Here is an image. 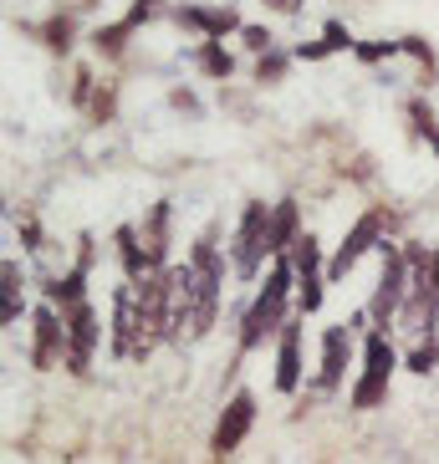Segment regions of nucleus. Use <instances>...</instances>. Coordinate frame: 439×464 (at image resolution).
<instances>
[{
	"label": "nucleus",
	"mask_w": 439,
	"mask_h": 464,
	"mask_svg": "<svg viewBox=\"0 0 439 464\" xmlns=\"http://www.w3.org/2000/svg\"><path fill=\"white\" fill-rule=\"evenodd\" d=\"M200 72H205V77H230L235 62H230V52H225L220 42H205L200 46Z\"/></svg>",
	"instance_id": "22"
},
{
	"label": "nucleus",
	"mask_w": 439,
	"mask_h": 464,
	"mask_svg": "<svg viewBox=\"0 0 439 464\" xmlns=\"http://www.w3.org/2000/svg\"><path fill=\"white\" fill-rule=\"evenodd\" d=\"M302 240V215H297V199H281L271 209V230H266V250L271 256H287L291 246Z\"/></svg>",
	"instance_id": "16"
},
{
	"label": "nucleus",
	"mask_w": 439,
	"mask_h": 464,
	"mask_svg": "<svg viewBox=\"0 0 439 464\" xmlns=\"http://www.w3.org/2000/svg\"><path fill=\"white\" fill-rule=\"evenodd\" d=\"M87 266H93V240H83V256H77V266H72L67 276H56L52 286H46V301H52L56 312L67 316L72 306H83V286H87Z\"/></svg>",
	"instance_id": "11"
},
{
	"label": "nucleus",
	"mask_w": 439,
	"mask_h": 464,
	"mask_svg": "<svg viewBox=\"0 0 439 464\" xmlns=\"http://www.w3.org/2000/svg\"><path fill=\"white\" fill-rule=\"evenodd\" d=\"M347 46H353V36H347V26H337V21H332L327 31H322V42H312V46H302V62H322V56H332V52H347Z\"/></svg>",
	"instance_id": "20"
},
{
	"label": "nucleus",
	"mask_w": 439,
	"mask_h": 464,
	"mask_svg": "<svg viewBox=\"0 0 439 464\" xmlns=\"http://www.w3.org/2000/svg\"><path fill=\"white\" fill-rule=\"evenodd\" d=\"M169 312H174L169 271H153L143 281H133V357H149L153 342L169 337Z\"/></svg>",
	"instance_id": "2"
},
{
	"label": "nucleus",
	"mask_w": 439,
	"mask_h": 464,
	"mask_svg": "<svg viewBox=\"0 0 439 464\" xmlns=\"http://www.w3.org/2000/svg\"><path fill=\"white\" fill-rule=\"evenodd\" d=\"M414 296H429L439 306V250H434V260H429L424 271H414Z\"/></svg>",
	"instance_id": "25"
},
{
	"label": "nucleus",
	"mask_w": 439,
	"mask_h": 464,
	"mask_svg": "<svg viewBox=\"0 0 439 464\" xmlns=\"http://www.w3.org/2000/svg\"><path fill=\"white\" fill-rule=\"evenodd\" d=\"M409 118H414V133H419V138L429 143V149L439 153V123H434V112H429L424 97H409Z\"/></svg>",
	"instance_id": "21"
},
{
	"label": "nucleus",
	"mask_w": 439,
	"mask_h": 464,
	"mask_svg": "<svg viewBox=\"0 0 439 464\" xmlns=\"http://www.w3.org/2000/svg\"><path fill=\"white\" fill-rule=\"evenodd\" d=\"M112 353L133 357V286H118L112 296Z\"/></svg>",
	"instance_id": "17"
},
{
	"label": "nucleus",
	"mask_w": 439,
	"mask_h": 464,
	"mask_svg": "<svg viewBox=\"0 0 439 464\" xmlns=\"http://www.w3.org/2000/svg\"><path fill=\"white\" fill-rule=\"evenodd\" d=\"M31 368L36 372H52L56 362H67V316L56 312L52 301L46 306H36V316H31Z\"/></svg>",
	"instance_id": "6"
},
{
	"label": "nucleus",
	"mask_w": 439,
	"mask_h": 464,
	"mask_svg": "<svg viewBox=\"0 0 439 464\" xmlns=\"http://www.w3.org/2000/svg\"><path fill=\"white\" fill-rule=\"evenodd\" d=\"M128 31H133V21H128V15H123V21H118V26H102V31H97V36H93V42H97V52L118 56V52H123V42H128Z\"/></svg>",
	"instance_id": "24"
},
{
	"label": "nucleus",
	"mask_w": 439,
	"mask_h": 464,
	"mask_svg": "<svg viewBox=\"0 0 439 464\" xmlns=\"http://www.w3.org/2000/svg\"><path fill=\"white\" fill-rule=\"evenodd\" d=\"M281 67H287V62H281V56H271V62H261V72H256V77H261V82L271 77V82H276V77H281Z\"/></svg>",
	"instance_id": "29"
},
{
	"label": "nucleus",
	"mask_w": 439,
	"mask_h": 464,
	"mask_svg": "<svg viewBox=\"0 0 439 464\" xmlns=\"http://www.w3.org/2000/svg\"><path fill=\"white\" fill-rule=\"evenodd\" d=\"M347 353H353V337H347V322L343 327H327L322 332V372H317V388L332 393L347 372Z\"/></svg>",
	"instance_id": "12"
},
{
	"label": "nucleus",
	"mask_w": 439,
	"mask_h": 464,
	"mask_svg": "<svg viewBox=\"0 0 439 464\" xmlns=\"http://www.w3.org/2000/svg\"><path fill=\"white\" fill-rule=\"evenodd\" d=\"M434 368H439V337L429 332V337H419V347L409 353V372L424 378V372H434Z\"/></svg>",
	"instance_id": "23"
},
{
	"label": "nucleus",
	"mask_w": 439,
	"mask_h": 464,
	"mask_svg": "<svg viewBox=\"0 0 439 464\" xmlns=\"http://www.w3.org/2000/svg\"><path fill=\"white\" fill-rule=\"evenodd\" d=\"M384 225H388V215L384 209H368V215L357 219L353 230L343 235V246H337V256L327 260V281H343L347 271H353L357 260L368 256L373 246H384Z\"/></svg>",
	"instance_id": "7"
},
{
	"label": "nucleus",
	"mask_w": 439,
	"mask_h": 464,
	"mask_svg": "<svg viewBox=\"0 0 439 464\" xmlns=\"http://www.w3.org/2000/svg\"><path fill=\"white\" fill-rule=\"evenodd\" d=\"M271 209L276 205H261V199H250L246 215H240V230H235V276H256L261 271V260L271 256L266 250V230H271Z\"/></svg>",
	"instance_id": "5"
},
{
	"label": "nucleus",
	"mask_w": 439,
	"mask_h": 464,
	"mask_svg": "<svg viewBox=\"0 0 439 464\" xmlns=\"http://www.w3.org/2000/svg\"><path fill=\"white\" fill-rule=\"evenodd\" d=\"M291 271H297V306L312 316L322 306V246H317L312 235H302L291 246Z\"/></svg>",
	"instance_id": "8"
},
{
	"label": "nucleus",
	"mask_w": 439,
	"mask_h": 464,
	"mask_svg": "<svg viewBox=\"0 0 439 464\" xmlns=\"http://www.w3.org/2000/svg\"><path fill=\"white\" fill-rule=\"evenodd\" d=\"M388 378H394V347H388V332H368L363 342V378L353 388V409H378L388 398Z\"/></svg>",
	"instance_id": "4"
},
{
	"label": "nucleus",
	"mask_w": 439,
	"mask_h": 464,
	"mask_svg": "<svg viewBox=\"0 0 439 464\" xmlns=\"http://www.w3.org/2000/svg\"><path fill=\"white\" fill-rule=\"evenodd\" d=\"M0 296H5L0 322H5V327H15V316H21V271H15V260H5V271H0Z\"/></svg>",
	"instance_id": "19"
},
{
	"label": "nucleus",
	"mask_w": 439,
	"mask_h": 464,
	"mask_svg": "<svg viewBox=\"0 0 439 464\" xmlns=\"http://www.w3.org/2000/svg\"><path fill=\"white\" fill-rule=\"evenodd\" d=\"M246 46H250V52H266V46H271V31H261V26H246Z\"/></svg>",
	"instance_id": "28"
},
{
	"label": "nucleus",
	"mask_w": 439,
	"mask_h": 464,
	"mask_svg": "<svg viewBox=\"0 0 439 464\" xmlns=\"http://www.w3.org/2000/svg\"><path fill=\"white\" fill-rule=\"evenodd\" d=\"M179 21L194 31H205V42H215V36H225V31L240 26V15L230 11V5H179Z\"/></svg>",
	"instance_id": "15"
},
{
	"label": "nucleus",
	"mask_w": 439,
	"mask_h": 464,
	"mask_svg": "<svg viewBox=\"0 0 439 464\" xmlns=\"http://www.w3.org/2000/svg\"><path fill=\"white\" fill-rule=\"evenodd\" d=\"M291 286H297V271H291V260H276L271 276H266V291L250 301L246 322H240V353H256L266 337H281L287 327V301H291Z\"/></svg>",
	"instance_id": "1"
},
{
	"label": "nucleus",
	"mask_w": 439,
	"mask_h": 464,
	"mask_svg": "<svg viewBox=\"0 0 439 464\" xmlns=\"http://www.w3.org/2000/svg\"><path fill=\"white\" fill-rule=\"evenodd\" d=\"M250 423H256V398H250V393H235L230 403H225V413H220V423H215V439H210V450H215L220 459H225V454H235L240 444H246Z\"/></svg>",
	"instance_id": "10"
},
{
	"label": "nucleus",
	"mask_w": 439,
	"mask_h": 464,
	"mask_svg": "<svg viewBox=\"0 0 439 464\" xmlns=\"http://www.w3.org/2000/svg\"><path fill=\"white\" fill-rule=\"evenodd\" d=\"M378 250H384V276H378L368 316L378 322V332H388V322L404 312V301L414 291V271H409V260H404V250H394V246H378Z\"/></svg>",
	"instance_id": "3"
},
{
	"label": "nucleus",
	"mask_w": 439,
	"mask_h": 464,
	"mask_svg": "<svg viewBox=\"0 0 439 464\" xmlns=\"http://www.w3.org/2000/svg\"><path fill=\"white\" fill-rule=\"evenodd\" d=\"M138 246H143L149 271H169V205H153V215L138 225Z\"/></svg>",
	"instance_id": "14"
},
{
	"label": "nucleus",
	"mask_w": 439,
	"mask_h": 464,
	"mask_svg": "<svg viewBox=\"0 0 439 464\" xmlns=\"http://www.w3.org/2000/svg\"><path fill=\"white\" fill-rule=\"evenodd\" d=\"M266 5H276V11H302V0H266Z\"/></svg>",
	"instance_id": "31"
},
{
	"label": "nucleus",
	"mask_w": 439,
	"mask_h": 464,
	"mask_svg": "<svg viewBox=\"0 0 439 464\" xmlns=\"http://www.w3.org/2000/svg\"><path fill=\"white\" fill-rule=\"evenodd\" d=\"M108 112H112V92H97L93 97V118H108Z\"/></svg>",
	"instance_id": "30"
},
{
	"label": "nucleus",
	"mask_w": 439,
	"mask_h": 464,
	"mask_svg": "<svg viewBox=\"0 0 439 464\" xmlns=\"http://www.w3.org/2000/svg\"><path fill=\"white\" fill-rule=\"evenodd\" d=\"M118 256H123L128 281H143V276H153L149 260H143V246H138V230H133V225H123V230H118Z\"/></svg>",
	"instance_id": "18"
},
{
	"label": "nucleus",
	"mask_w": 439,
	"mask_h": 464,
	"mask_svg": "<svg viewBox=\"0 0 439 464\" xmlns=\"http://www.w3.org/2000/svg\"><path fill=\"white\" fill-rule=\"evenodd\" d=\"M93 347H97V312H93V301H83V306L67 312V362L62 368L83 378L93 368Z\"/></svg>",
	"instance_id": "9"
},
{
	"label": "nucleus",
	"mask_w": 439,
	"mask_h": 464,
	"mask_svg": "<svg viewBox=\"0 0 439 464\" xmlns=\"http://www.w3.org/2000/svg\"><path fill=\"white\" fill-rule=\"evenodd\" d=\"M42 36H46V46H52V52H67V36H72V21H62V15H56V21H46L42 26Z\"/></svg>",
	"instance_id": "26"
},
{
	"label": "nucleus",
	"mask_w": 439,
	"mask_h": 464,
	"mask_svg": "<svg viewBox=\"0 0 439 464\" xmlns=\"http://www.w3.org/2000/svg\"><path fill=\"white\" fill-rule=\"evenodd\" d=\"M394 52H404V42H384V46H357V56H363V62H384V56H394Z\"/></svg>",
	"instance_id": "27"
},
{
	"label": "nucleus",
	"mask_w": 439,
	"mask_h": 464,
	"mask_svg": "<svg viewBox=\"0 0 439 464\" xmlns=\"http://www.w3.org/2000/svg\"><path fill=\"white\" fill-rule=\"evenodd\" d=\"M297 382H302V327L287 322L281 327V347H276V388L297 393Z\"/></svg>",
	"instance_id": "13"
}]
</instances>
